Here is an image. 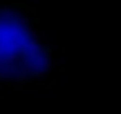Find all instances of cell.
Segmentation results:
<instances>
[{"label": "cell", "mask_w": 121, "mask_h": 114, "mask_svg": "<svg viewBox=\"0 0 121 114\" xmlns=\"http://www.w3.org/2000/svg\"><path fill=\"white\" fill-rule=\"evenodd\" d=\"M52 74L40 18L20 2L0 4V90H34Z\"/></svg>", "instance_id": "obj_1"}]
</instances>
